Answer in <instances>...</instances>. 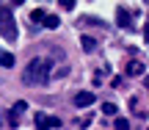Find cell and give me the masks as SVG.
<instances>
[{
  "mask_svg": "<svg viewBox=\"0 0 149 130\" xmlns=\"http://www.w3.org/2000/svg\"><path fill=\"white\" fill-rule=\"evenodd\" d=\"M0 36L8 39V42H14V39H17V20H14V11H11V6H3V3H0Z\"/></svg>",
  "mask_w": 149,
  "mask_h": 130,
  "instance_id": "cell-2",
  "label": "cell"
},
{
  "mask_svg": "<svg viewBox=\"0 0 149 130\" xmlns=\"http://www.w3.org/2000/svg\"><path fill=\"white\" fill-rule=\"evenodd\" d=\"M25 108H28V103H25V100H17V103H14V114H22Z\"/></svg>",
  "mask_w": 149,
  "mask_h": 130,
  "instance_id": "cell-12",
  "label": "cell"
},
{
  "mask_svg": "<svg viewBox=\"0 0 149 130\" xmlns=\"http://www.w3.org/2000/svg\"><path fill=\"white\" fill-rule=\"evenodd\" d=\"M0 66H14V55L11 53H0Z\"/></svg>",
  "mask_w": 149,
  "mask_h": 130,
  "instance_id": "cell-9",
  "label": "cell"
},
{
  "mask_svg": "<svg viewBox=\"0 0 149 130\" xmlns=\"http://www.w3.org/2000/svg\"><path fill=\"white\" fill-rule=\"evenodd\" d=\"M94 47H97V42H94V39H91V36H83V50H88V53H91Z\"/></svg>",
  "mask_w": 149,
  "mask_h": 130,
  "instance_id": "cell-11",
  "label": "cell"
},
{
  "mask_svg": "<svg viewBox=\"0 0 149 130\" xmlns=\"http://www.w3.org/2000/svg\"><path fill=\"white\" fill-rule=\"evenodd\" d=\"M113 125H116V130H130V122L127 119H116Z\"/></svg>",
  "mask_w": 149,
  "mask_h": 130,
  "instance_id": "cell-13",
  "label": "cell"
},
{
  "mask_svg": "<svg viewBox=\"0 0 149 130\" xmlns=\"http://www.w3.org/2000/svg\"><path fill=\"white\" fill-rule=\"evenodd\" d=\"M0 127H3V114H0Z\"/></svg>",
  "mask_w": 149,
  "mask_h": 130,
  "instance_id": "cell-15",
  "label": "cell"
},
{
  "mask_svg": "<svg viewBox=\"0 0 149 130\" xmlns=\"http://www.w3.org/2000/svg\"><path fill=\"white\" fill-rule=\"evenodd\" d=\"M116 105H113V103H102V114H108V116H116Z\"/></svg>",
  "mask_w": 149,
  "mask_h": 130,
  "instance_id": "cell-10",
  "label": "cell"
},
{
  "mask_svg": "<svg viewBox=\"0 0 149 130\" xmlns=\"http://www.w3.org/2000/svg\"><path fill=\"white\" fill-rule=\"evenodd\" d=\"M44 17H47V11H44V8H33L31 11V20L33 22H44Z\"/></svg>",
  "mask_w": 149,
  "mask_h": 130,
  "instance_id": "cell-8",
  "label": "cell"
},
{
  "mask_svg": "<svg viewBox=\"0 0 149 130\" xmlns=\"http://www.w3.org/2000/svg\"><path fill=\"white\" fill-rule=\"evenodd\" d=\"M50 75H53V61L50 58H33L25 66V72H22V80L28 86H42V83L50 80Z\"/></svg>",
  "mask_w": 149,
  "mask_h": 130,
  "instance_id": "cell-1",
  "label": "cell"
},
{
  "mask_svg": "<svg viewBox=\"0 0 149 130\" xmlns=\"http://www.w3.org/2000/svg\"><path fill=\"white\" fill-rule=\"evenodd\" d=\"M8 122H11V127H17V125H19V114H14V111H8Z\"/></svg>",
  "mask_w": 149,
  "mask_h": 130,
  "instance_id": "cell-14",
  "label": "cell"
},
{
  "mask_svg": "<svg viewBox=\"0 0 149 130\" xmlns=\"http://www.w3.org/2000/svg\"><path fill=\"white\" fill-rule=\"evenodd\" d=\"M127 75H144V64H141V61H130L127 64Z\"/></svg>",
  "mask_w": 149,
  "mask_h": 130,
  "instance_id": "cell-6",
  "label": "cell"
},
{
  "mask_svg": "<svg viewBox=\"0 0 149 130\" xmlns=\"http://www.w3.org/2000/svg\"><path fill=\"white\" fill-rule=\"evenodd\" d=\"M42 25H44V28H50V31H55V28L61 25V20H58L55 14H47V17H44V22H42Z\"/></svg>",
  "mask_w": 149,
  "mask_h": 130,
  "instance_id": "cell-7",
  "label": "cell"
},
{
  "mask_svg": "<svg viewBox=\"0 0 149 130\" xmlns=\"http://www.w3.org/2000/svg\"><path fill=\"white\" fill-rule=\"evenodd\" d=\"M33 125H36L39 130H50V127H58L61 122L55 119V116H47V114H42V111H39V114L33 116Z\"/></svg>",
  "mask_w": 149,
  "mask_h": 130,
  "instance_id": "cell-3",
  "label": "cell"
},
{
  "mask_svg": "<svg viewBox=\"0 0 149 130\" xmlns=\"http://www.w3.org/2000/svg\"><path fill=\"white\" fill-rule=\"evenodd\" d=\"M116 22H119L122 28H130V25H133V17H130V11L119 8V17H116Z\"/></svg>",
  "mask_w": 149,
  "mask_h": 130,
  "instance_id": "cell-5",
  "label": "cell"
},
{
  "mask_svg": "<svg viewBox=\"0 0 149 130\" xmlns=\"http://www.w3.org/2000/svg\"><path fill=\"white\" fill-rule=\"evenodd\" d=\"M91 103H97L91 92H77V97H74V105H77V108H88Z\"/></svg>",
  "mask_w": 149,
  "mask_h": 130,
  "instance_id": "cell-4",
  "label": "cell"
},
{
  "mask_svg": "<svg viewBox=\"0 0 149 130\" xmlns=\"http://www.w3.org/2000/svg\"><path fill=\"white\" fill-rule=\"evenodd\" d=\"M144 83H146V89H149V78H146V80H144Z\"/></svg>",
  "mask_w": 149,
  "mask_h": 130,
  "instance_id": "cell-16",
  "label": "cell"
}]
</instances>
